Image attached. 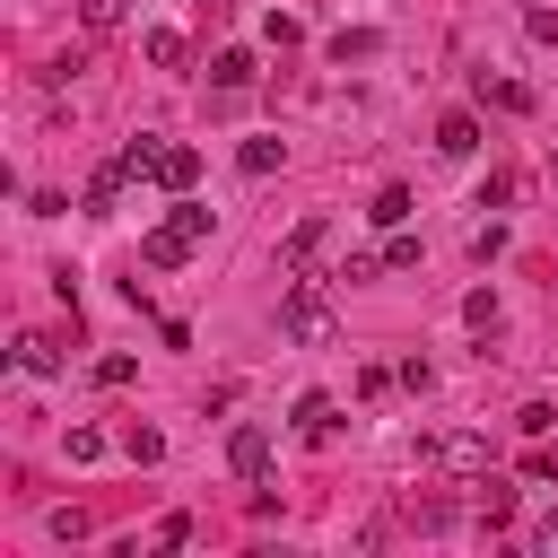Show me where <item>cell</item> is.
Returning a JSON list of instances; mask_svg holds the SVG:
<instances>
[{"label":"cell","instance_id":"8","mask_svg":"<svg viewBox=\"0 0 558 558\" xmlns=\"http://www.w3.org/2000/svg\"><path fill=\"white\" fill-rule=\"evenodd\" d=\"M209 78H218V96H244V87H253V52H218Z\"/></svg>","mask_w":558,"mask_h":558},{"label":"cell","instance_id":"10","mask_svg":"<svg viewBox=\"0 0 558 558\" xmlns=\"http://www.w3.org/2000/svg\"><path fill=\"white\" fill-rule=\"evenodd\" d=\"M436 148H445V157H471V148H480V122H471V113H445V122H436Z\"/></svg>","mask_w":558,"mask_h":558},{"label":"cell","instance_id":"16","mask_svg":"<svg viewBox=\"0 0 558 558\" xmlns=\"http://www.w3.org/2000/svg\"><path fill=\"white\" fill-rule=\"evenodd\" d=\"M401 218H410V192L384 183V192H375V227H401Z\"/></svg>","mask_w":558,"mask_h":558},{"label":"cell","instance_id":"4","mask_svg":"<svg viewBox=\"0 0 558 558\" xmlns=\"http://www.w3.org/2000/svg\"><path fill=\"white\" fill-rule=\"evenodd\" d=\"M227 471H235V480H262V471H270V427L244 418V427L227 436Z\"/></svg>","mask_w":558,"mask_h":558},{"label":"cell","instance_id":"24","mask_svg":"<svg viewBox=\"0 0 558 558\" xmlns=\"http://www.w3.org/2000/svg\"><path fill=\"white\" fill-rule=\"evenodd\" d=\"M532 549H549V558H558V506H549V514L532 523Z\"/></svg>","mask_w":558,"mask_h":558},{"label":"cell","instance_id":"12","mask_svg":"<svg viewBox=\"0 0 558 558\" xmlns=\"http://www.w3.org/2000/svg\"><path fill=\"white\" fill-rule=\"evenodd\" d=\"M323 244H331V227H323V218H305V227L288 235V253H279V262H288V270H305V262H314Z\"/></svg>","mask_w":558,"mask_h":558},{"label":"cell","instance_id":"13","mask_svg":"<svg viewBox=\"0 0 558 558\" xmlns=\"http://www.w3.org/2000/svg\"><path fill=\"white\" fill-rule=\"evenodd\" d=\"M17 366H26V375H61V349H52L44 331H17Z\"/></svg>","mask_w":558,"mask_h":558},{"label":"cell","instance_id":"15","mask_svg":"<svg viewBox=\"0 0 558 558\" xmlns=\"http://www.w3.org/2000/svg\"><path fill=\"white\" fill-rule=\"evenodd\" d=\"M131 375H140V357H131V349H113V357H96V384H105V392H122Z\"/></svg>","mask_w":558,"mask_h":558},{"label":"cell","instance_id":"9","mask_svg":"<svg viewBox=\"0 0 558 558\" xmlns=\"http://www.w3.org/2000/svg\"><path fill=\"white\" fill-rule=\"evenodd\" d=\"M480 105H497V113H532V87H514V78H488V70H480Z\"/></svg>","mask_w":558,"mask_h":558},{"label":"cell","instance_id":"5","mask_svg":"<svg viewBox=\"0 0 558 558\" xmlns=\"http://www.w3.org/2000/svg\"><path fill=\"white\" fill-rule=\"evenodd\" d=\"M296 436H305V445H331V436H340V410H331V392H305V401H296Z\"/></svg>","mask_w":558,"mask_h":558},{"label":"cell","instance_id":"2","mask_svg":"<svg viewBox=\"0 0 558 558\" xmlns=\"http://www.w3.org/2000/svg\"><path fill=\"white\" fill-rule=\"evenodd\" d=\"M279 331H288V340H305V349H323V340L340 331V314H331V296H323L314 279H296V288L279 296Z\"/></svg>","mask_w":558,"mask_h":558},{"label":"cell","instance_id":"22","mask_svg":"<svg viewBox=\"0 0 558 558\" xmlns=\"http://www.w3.org/2000/svg\"><path fill=\"white\" fill-rule=\"evenodd\" d=\"M410 262H418V235H401V227H392V244H384V270H410Z\"/></svg>","mask_w":558,"mask_h":558},{"label":"cell","instance_id":"21","mask_svg":"<svg viewBox=\"0 0 558 558\" xmlns=\"http://www.w3.org/2000/svg\"><path fill=\"white\" fill-rule=\"evenodd\" d=\"M122 453H131V462H157V453H166V436H157V427H131V436H122Z\"/></svg>","mask_w":558,"mask_h":558},{"label":"cell","instance_id":"20","mask_svg":"<svg viewBox=\"0 0 558 558\" xmlns=\"http://www.w3.org/2000/svg\"><path fill=\"white\" fill-rule=\"evenodd\" d=\"M462 323H471V331H497V296H488V288H480V296H462Z\"/></svg>","mask_w":558,"mask_h":558},{"label":"cell","instance_id":"19","mask_svg":"<svg viewBox=\"0 0 558 558\" xmlns=\"http://www.w3.org/2000/svg\"><path fill=\"white\" fill-rule=\"evenodd\" d=\"M244 174H279V140H244Z\"/></svg>","mask_w":558,"mask_h":558},{"label":"cell","instance_id":"1","mask_svg":"<svg viewBox=\"0 0 558 558\" xmlns=\"http://www.w3.org/2000/svg\"><path fill=\"white\" fill-rule=\"evenodd\" d=\"M201 244H209V209L174 192V218H166V227H148V244H140V262H148V270H174V262H192Z\"/></svg>","mask_w":558,"mask_h":558},{"label":"cell","instance_id":"7","mask_svg":"<svg viewBox=\"0 0 558 558\" xmlns=\"http://www.w3.org/2000/svg\"><path fill=\"white\" fill-rule=\"evenodd\" d=\"M140 52H148V70H183V35H174V26H148Z\"/></svg>","mask_w":558,"mask_h":558},{"label":"cell","instance_id":"3","mask_svg":"<svg viewBox=\"0 0 558 558\" xmlns=\"http://www.w3.org/2000/svg\"><path fill=\"white\" fill-rule=\"evenodd\" d=\"M192 174H201V148L192 140H157L148 148V183L157 192H192Z\"/></svg>","mask_w":558,"mask_h":558},{"label":"cell","instance_id":"11","mask_svg":"<svg viewBox=\"0 0 558 558\" xmlns=\"http://www.w3.org/2000/svg\"><path fill=\"white\" fill-rule=\"evenodd\" d=\"M122 183H131V166H122V157H113V166H96V174H87V209H113V201H122Z\"/></svg>","mask_w":558,"mask_h":558},{"label":"cell","instance_id":"6","mask_svg":"<svg viewBox=\"0 0 558 558\" xmlns=\"http://www.w3.org/2000/svg\"><path fill=\"white\" fill-rule=\"evenodd\" d=\"M471 506H480V523H514V488H506L497 471H480V497H471Z\"/></svg>","mask_w":558,"mask_h":558},{"label":"cell","instance_id":"23","mask_svg":"<svg viewBox=\"0 0 558 558\" xmlns=\"http://www.w3.org/2000/svg\"><path fill=\"white\" fill-rule=\"evenodd\" d=\"M523 35H532V44H558V9H532V17H523Z\"/></svg>","mask_w":558,"mask_h":558},{"label":"cell","instance_id":"18","mask_svg":"<svg viewBox=\"0 0 558 558\" xmlns=\"http://www.w3.org/2000/svg\"><path fill=\"white\" fill-rule=\"evenodd\" d=\"M331 61H340V70H349V61H375V35H366V26H357V35H340V44H331Z\"/></svg>","mask_w":558,"mask_h":558},{"label":"cell","instance_id":"17","mask_svg":"<svg viewBox=\"0 0 558 558\" xmlns=\"http://www.w3.org/2000/svg\"><path fill=\"white\" fill-rule=\"evenodd\" d=\"M78 17H87V35H113L122 26V0H78Z\"/></svg>","mask_w":558,"mask_h":558},{"label":"cell","instance_id":"14","mask_svg":"<svg viewBox=\"0 0 558 558\" xmlns=\"http://www.w3.org/2000/svg\"><path fill=\"white\" fill-rule=\"evenodd\" d=\"M436 453H445V462H453L462 480H480V471H488V445H480V436H445Z\"/></svg>","mask_w":558,"mask_h":558}]
</instances>
